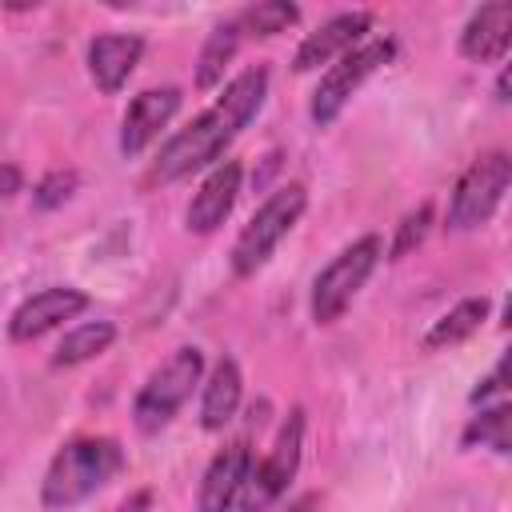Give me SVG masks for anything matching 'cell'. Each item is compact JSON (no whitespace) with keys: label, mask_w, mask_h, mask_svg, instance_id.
<instances>
[{"label":"cell","mask_w":512,"mask_h":512,"mask_svg":"<svg viewBox=\"0 0 512 512\" xmlns=\"http://www.w3.org/2000/svg\"><path fill=\"white\" fill-rule=\"evenodd\" d=\"M268 96V68H244L220 96L208 112H200L184 132H176L160 156H156V180H180L212 160H220V152L244 132V124L260 112Z\"/></svg>","instance_id":"6da1fadb"},{"label":"cell","mask_w":512,"mask_h":512,"mask_svg":"<svg viewBox=\"0 0 512 512\" xmlns=\"http://www.w3.org/2000/svg\"><path fill=\"white\" fill-rule=\"evenodd\" d=\"M120 468H124V452L112 436L72 440L52 456L44 484H40V500L44 508H72L96 488H104Z\"/></svg>","instance_id":"7a4b0ae2"},{"label":"cell","mask_w":512,"mask_h":512,"mask_svg":"<svg viewBox=\"0 0 512 512\" xmlns=\"http://www.w3.org/2000/svg\"><path fill=\"white\" fill-rule=\"evenodd\" d=\"M304 204H308V192L304 184H284L276 188L256 212L252 220L240 228L236 244H232V272L236 276H252L256 268L268 264V256L276 252V244L296 228V220L304 216Z\"/></svg>","instance_id":"3957f363"},{"label":"cell","mask_w":512,"mask_h":512,"mask_svg":"<svg viewBox=\"0 0 512 512\" xmlns=\"http://www.w3.org/2000/svg\"><path fill=\"white\" fill-rule=\"evenodd\" d=\"M200 372H204L200 348H176L160 368H152V376L140 384V392H136V400H132L136 428H140L144 436L160 432V428L184 408V400H188L192 388L200 384Z\"/></svg>","instance_id":"277c9868"},{"label":"cell","mask_w":512,"mask_h":512,"mask_svg":"<svg viewBox=\"0 0 512 512\" xmlns=\"http://www.w3.org/2000/svg\"><path fill=\"white\" fill-rule=\"evenodd\" d=\"M380 252H384L380 236H360L356 244H348L344 252H336L328 260V268L312 280V320L316 324H332L344 316V308L356 300V292L376 272Z\"/></svg>","instance_id":"5b68a950"},{"label":"cell","mask_w":512,"mask_h":512,"mask_svg":"<svg viewBox=\"0 0 512 512\" xmlns=\"http://www.w3.org/2000/svg\"><path fill=\"white\" fill-rule=\"evenodd\" d=\"M508 188H512V152H484V156H476L464 168V176L456 180V188H452L448 224L456 232L488 224V216L500 208Z\"/></svg>","instance_id":"8992f818"},{"label":"cell","mask_w":512,"mask_h":512,"mask_svg":"<svg viewBox=\"0 0 512 512\" xmlns=\"http://www.w3.org/2000/svg\"><path fill=\"white\" fill-rule=\"evenodd\" d=\"M396 56V40H364L360 48H352L348 56H340L324 76H320V84H316V92H312V104H308V112H312V120L324 128V124H332L340 112H344V104L364 88V80L372 76V72H380L388 60Z\"/></svg>","instance_id":"52a82bcc"},{"label":"cell","mask_w":512,"mask_h":512,"mask_svg":"<svg viewBox=\"0 0 512 512\" xmlns=\"http://www.w3.org/2000/svg\"><path fill=\"white\" fill-rule=\"evenodd\" d=\"M300 452H304V408H292L288 420L280 424V436L272 444V452L252 468L248 488L240 496L244 512H264L272 500H280V492L292 484L296 468H300Z\"/></svg>","instance_id":"ba28073f"},{"label":"cell","mask_w":512,"mask_h":512,"mask_svg":"<svg viewBox=\"0 0 512 512\" xmlns=\"http://www.w3.org/2000/svg\"><path fill=\"white\" fill-rule=\"evenodd\" d=\"M368 28H372V12H364V8L340 12V16L324 20L316 32L304 36V44H300L296 56H292V68H296V72H312V68H320V64H328V60L348 56L352 48H360V40H364Z\"/></svg>","instance_id":"9c48e42d"},{"label":"cell","mask_w":512,"mask_h":512,"mask_svg":"<svg viewBox=\"0 0 512 512\" xmlns=\"http://www.w3.org/2000/svg\"><path fill=\"white\" fill-rule=\"evenodd\" d=\"M252 448L248 440H232L224 452L212 456L204 480H200V500L196 512H232V504L244 496L248 476H252Z\"/></svg>","instance_id":"30bf717a"},{"label":"cell","mask_w":512,"mask_h":512,"mask_svg":"<svg viewBox=\"0 0 512 512\" xmlns=\"http://www.w3.org/2000/svg\"><path fill=\"white\" fill-rule=\"evenodd\" d=\"M84 308H88V292H80V288H44V292L28 296V300L12 312L8 336H12L16 344H20V340H36V336L52 332L56 324L80 316Z\"/></svg>","instance_id":"8fae6325"},{"label":"cell","mask_w":512,"mask_h":512,"mask_svg":"<svg viewBox=\"0 0 512 512\" xmlns=\"http://www.w3.org/2000/svg\"><path fill=\"white\" fill-rule=\"evenodd\" d=\"M176 108H180V88H148V92H140L132 104H128V112H124V124H120V152L124 156H140L164 128H168V120L176 116Z\"/></svg>","instance_id":"7c38bea8"},{"label":"cell","mask_w":512,"mask_h":512,"mask_svg":"<svg viewBox=\"0 0 512 512\" xmlns=\"http://www.w3.org/2000/svg\"><path fill=\"white\" fill-rule=\"evenodd\" d=\"M508 48H512V0L480 4L460 32V56L476 64H492Z\"/></svg>","instance_id":"4fadbf2b"},{"label":"cell","mask_w":512,"mask_h":512,"mask_svg":"<svg viewBox=\"0 0 512 512\" xmlns=\"http://www.w3.org/2000/svg\"><path fill=\"white\" fill-rule=\"evenodd\" d=\"M144 56V40L132 36V32H104L88 44V72H92V84L112 96L128 84V76L136 72Z\"/></svg>","instance_id":"5bb4252c"},{"label":"cell","mask_w":512,"mask_h":512,"mask_svg":"<svg viewBox=\"0 0 512 512\" xmlns=\"http://www.w3.org/2000/svg\"><path fill=\"white\" fill-rule=\"evenodd\" d=\"M240 176L244 172L236 160H224L204 176L200 192L188 204V228L192 232H216L228 220V212L236 208V196H240Z\"/></svg>","instance_id":"9a60e30c"},{"label":"cell","mask_w":512,"mask_h":512,"mask_svg":"<svg viewBox=\"0 0 512 512\" xmlns=\"http://www.w3.org/2000/svg\"><path fill=\"white\" fill-rule=\"evenodd\" d=\"M240 392H244L240 368H236V360H232V356H224V360L212 368L208 384H204V400H200V424H204L208 432H220V428H224V424L236 416V408H240Z\"/></svg>","instance_id":"2e32d148"},{"label":"cell","mask_w":512,"mask_h":512,"mask_svg":"<svg viewBox=\"0 0 512 512\" xmlns=\"http://www.w3.org/2000/svg\"><path fill=\"white\" fill-rule=\"evenodd\" d=\"M488 320V300L484 296H468V300H460L452 312H444L432 328H428V336H424V348L428 352H440V348H452V344H460V340H468L480 324Z\"/></svg>","instance_id":"e0dca14e"},{"label":"cell","mask_w":512,"mask_h":512,"mask_svg":"<svg viewBox=\"0 0 512 512\" xmlns=\"http://www.w3.org/2000/svg\"><path fill=\"white\" fill-rule=\"evenodd\" d=\"M468 448H492V452H512V400H500L484 412H476L464 428Z\"/></svg>","instance_id":"ac0fdd59"},{"label":"cell","mask_w":512,"mask_h":512,"mask_svg":"<svg viewBox=\"0 0 512 512\" xmlns=\"http://www.w3.org/2000/svg\"><path fill=\"white\" fill-rule=\"evenodd\" d=\"M112 340H116V328H112L108 320H92V324H80V328H72V332L60 340V348H56L52 364H56V368H72V364H84V360L100 356V352H104Z\"/></svg>","instance_id":"d6986e66"},{"label":"cell","mask_w":512,"mask_h":512,"mask_svg":"<svg viewBox=\"0 0 512 512\" xmlns=\"http://www.w3.org/2000/svg\"><path fill=\"white\" fill-rule=\"evenodd\" d=\"M236 44H240V24L236 20L212 28V36H208V44L200 52V64H196V84L200 88H212L224 76V64L236 56Z\"/></svg>","instance_id":"ffe728a7"},{"label":"cell","mask_w":512,"mask_h":512,"mask_svg":"<svg viewBox=\"0 0 512 512\" xmlns=\"http://www.w3.org/2000/svg\"><path fill=\"white\" fill-rule=\"evenodd\" d=\"M296 16H300L296 4L264 0V4L244 8V12L236 16V24H240V32H248V36H276V32H284L288 24H296Z\"/></svg>","instance_id":"44dd1931"},{"label":"cell","mask_w":512,"mask_h":512,"mask_svg":"<svg viewBox=\"0 0 512 512\" xmlns=\"http://www.w3.org/2000/svg\"><path fill=\"white\" fill-rule=\"evenodd\" d=\"M76 192V172L72 168H56V172H48L40 184H36V208H56V204H64L68 196Z\"/></svg>","instance_id":"7402d4cb"},{"label":"cell","mask_w":512,"mask_h":512,"mask_svg":"<svg viewBox=\"0 0 512 512\" xmlns=\"http://www.w3.org/2000/svg\"><path fill=\"white\" fill-rule=\"evenodd\" d=\"M428 224H432V204H420L416 212H408L404 224H400V236H396V244H392V256H404L412 244H420L424 232H428Z\"/></svg>","instance_id":"603a6c76"},{"label":"cell","mask_w":512,"mask_h":512,"mask_svg":"<svg viewBox=\"0 0 512 512\" xmlns=\"http://www.w3.org/2000/svg\"><path fill=\"white\" fill-rule=\"evenodd\" d=\"M500 392H512V348L492 364V372L472 388V400H488V396H500Z\"/></svg>","instance_id":"cb8c5ba5"},{"label":"cell","mask_w":512,"mask_h":512,"mask_svg":"<svg viewBox=\"0 0 512 512\" xmlns=\"http://www.w3.org/2000/svg\"><path fill=\"white\" fill-rule=\"evenodd\" d=\"M496 100H512V64H504L500 68V76H496Z\"/></svg>","instance_id":"d4e9b609"},{"label":"cell","mask_w":512,"mask_h":512,"mask_svg":"<svg viewBox=\"0 0 512 512\" xmlns=\"http://www.w3.org/2000/svg\"><path fill=\"white\" fill-rule=\"evenodd\" d=\"M148 504H152V492H136L120 504V512H148Z\"/></svg>","instance_id":"484cf974"},{"label":"cell","mask_w":512,"mask_h":512,"mask_svg":"<svg viewBox=\"0 0 512 512\" xmlns=\"http://www.w3.org/2000/svg\"><path fill=\"white\" fill-rule=\"evenodd\" d=\"M20 192V172L16 164H4V196H16Z\"/></svg>","instance_id":"4316f807"},{"label":"cell","mask_w":512,"mask_h":512,"mask_svg":"<svg viewBox=\"0 0 512 512\" xmlns=\"http://www.w3.org/2000/svg\"><path fill=\"white\" fill-rule=\"evenodd\" d=\"M504 328H512V296H508V304H504V320H500Z\"/></svg>","instance_id":"83f0119b"}]
</instances>
